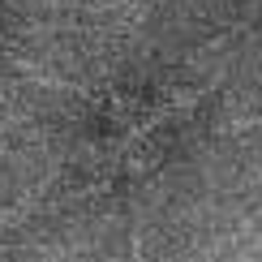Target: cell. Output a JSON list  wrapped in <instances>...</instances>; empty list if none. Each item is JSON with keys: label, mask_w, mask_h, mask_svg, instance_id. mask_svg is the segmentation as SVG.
Here are the masks:
<instances>
[{"label": "cell", "mask_w": 262, "mask_h": 262, "mask_svg": "<svg viewBox=\"0 0 262 262\" xmlns=\"http://www.w3.org/2000/svg\"><path fill=\"white\" fill-rule=\"evenodd\" d=\"M64 168H69V163H56V168H52V172H48V177H43L39 185H30V189L21 193L17 202H9L5 211H0V236H5L9 228H17V224H26L30 215H35L39 206H43V202L52 198V193L60 189V181H64Z\"/></svg>", "instance_id": "6da1fadb"}, {"label": "cell", "mask_w": 262, "mask_h": 262, "mask_svg": "<svg viewBox=\"0 0 262 262\" xmlns=\"http://www.w3.org/2000/svg\"><path fill=\"white\" fill-rule=\"evenodd\" d=\"M249 17H254V21H262V5H254V9H249Z\"/></svg>", "instance_id": "7a4b0ae2"}]
</instances>
